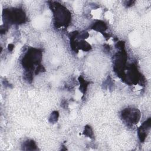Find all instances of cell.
Returning <instances> with one entry per match:
<instances>
[{
  "mask_svg": "<svg viewBox=\"0 0 151 151\" xmlns=\"http://www.w3.org/2000/svg\"><path fill=\"white\" fill-rule=\"evenodd\" d=\"M150 119H149L146 122H145L142 124V126L140 127V128L139 130V136L141 141L144 140L146 136V132H147V129L150 128Z\"/></svg>",
  "mask_w": 151,
  "mask_h": 151,
  "instance_id": "3957f363",
  "label": "cell"
},
{
  "mask_svg": "<svg viewBox=\"0 0 151 151\" xmlns=\"http://www.w3.org/2000/svg\"><path fill=\"white\" fill-rule=\"evenodd\" d=\"M54 15L55 17V20L58 24L64 25L69 19L70 14L63 6L60 5L57 6V9L55 11Z\"/></svg>",
  "mask_w": 151,
  "mask_h": 151,
  "instance_id": "6da1fadb",
  "label": "cell"
},
{
  "mask_svg": "<svg viewBox=\"0 0 151 151\" xmlns=\"http://www.w3.org/2000/svg\"><path fill=\"white\" fill-rule=\"evenodd\" d=\"M58 117V113L57 111H54L52 113L50 119L52 120V122H55L57 120V118Z\"/></svg>",
  "mask_w": 151,
  "mask_h": 151,
  "instance_id": "5b68a950",
  "label": "cell"
},
{
  "mask_svg": "<svg viewBox=\"0 0 151 151\" xmlns=\"http://www.w3.org/2000/svg\"><path fill=\"white\" fill-rule=\"evenodd\" d=\"M94 29L97 31H104L106 29V25L103 22H98L94 25Z\"/></svg>",
  "mask_w": 151,
  "mask_h": 151,
  "instance_id": "277c9868",
  "label": "cell"
},
{
  "mask_svg": "<svg viewBox=\"0 0 151 151\" xmlns=\"http://www.w3.org/2000/svg\"><path fill=\"white\" fill-rule=\"evenodd\" d=\"M139 112L137 110L125 109L122 113L123 118L129 123L134 124L139 119Z\"/></svg>",
  "mask_w": 151,
  "mask_h": 151,
  "instance_id": "7a4b0ae2",
  "label": "cell"
},
{
  "mask_svg": "<svg viewBox=\"0 0 151 151\" xmlns=\"http://www.w3.org/2000/svg\"><path fill=\"white\" fill-rule=\"evenodd\" d=\"M85 134L88 136H91L93 134L92 131H91V129L90 128V127H85Z\"/></svg>",
  "mask_w": 151,
  "mask_h": 151,
  "instance_id": "8992f818",
  "label": "cell"
}]
</instances>
